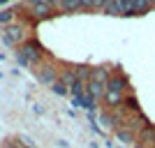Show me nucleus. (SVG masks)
I'll list each match as a JSON object with an SVG mask.
<instances>
[{
  "mask_svg": "<svg viewBox=\"0 0 155 148\" xmlns=\"http://www.w3.org/2000/svg\"><path fill=\"white\" fill-rule=\"evenodd\" d=\"M123 107L130 111V113H141V111H139V102H137V97H134V95H125Z\"/></svg>",
  "mask_w": 155,
  "mask_h": 148,
  "instance_id": "nucleus-14",
  "label": "nucleus"
},
{
  "mask_svg": "<svg viewBox=\"0 0 155 148\" xmlns=\"http://www.w3.org/2000/svg\"><path fill=\"white\" fill-rule=\"evenodd\" d=\"M123 102H125V93H123V90L116 88V86H109V84H107L104 104H107V107H111V109H116V107H120Z\"/></svg>",
  "mask_w": 155,
  "mask_h": 148,
  "instance_id": "nucleus-4",
  "label": "nucleus"
},
{
  "mask_svg": "<svg viewBox=\"0 0 155 148\" xmlns=\"http://www.w3.org/2000/svg\"><path fill=\"white\" fill-rule=\"evenodd\" d=\"M51 90H53V93H56V95H60V97L70 93V88H67V86H65V84H60V81H56V84L51 86Z\"/></svg>",
  "mask_w": 155,
  "mask_h": 148,
  "instance_id": "nucleus-17",
  "label": "nucleus"
},
{
  "mask_svg": "<svg viewBox=\"0 0 155 148\" xmlns=\"http://www.w3.org/2000/svg\"><path fill=\"white\" fill-rule=\"evenodd\" d=\"M56 7H58L60 12L70 14V12H79V9H81V2H79V0H60Z\"/></svg>",
  "mask_w": 155,
  "mask_h": 148,
  "instance_id": "nucleus-11",
  "label": "nucleus"
},
{
  "mask_svg": "<svg viewBox=\"0 0 155 148\" xmlns=\"http://www.w3.org/2000/svg\"><path fill=\"white\" fill-rule=\"evenodd\" d=\"M14 19H16V9H2L0 12V26H12Z\"/></svg>",
  "mask_w": 155,
  "mask_h": 148,
  "instance_id": "nucleus-13",
  "label": "nucleus"
},
{
  "mask_svg": "<svg viewBox=\"0 0 155 148\" xmlns=\"http://www.w3.org/2000/svg\"><path fill=\"white\" fill-rule=\"evenodd\" d=\"M16 141H23V146H26V148H35V143H32V139H30V136H23V134H21L19 139H16Z\"/></svg>",
  "mask_w": 155,
  "mask_h": 148,
  "instance_id": "nucleus-18",
  "label": "nucleus"
},
{
  "mask_svg": "<svg viewBox=\"0 0 155 148\" xmlns=\"http://www.w3.org/2000/svg\"><path fill=\"white\" fill-rule=\"evenodd\" d=\"M28 9L32 12L35 19H49V16H53V5H46L42 0H30V2H28Z\"/></svg>",
  "mask_w": 155,
  "mask_h": 148,
  "instance_id": "nucleus-6",
  "label": "nucleus"
},
{
  "mask_svg": "<svg viewBox=\"0 0 155 148\" xmlns=\"http://www.w3.org/2000/svg\"><path fill=\"white\" fill-rule=\"evenodd\" d=\"M58 81H60V84H65L67 88H72V86L79 81V79H77V72H74V67H72V70H60Z\"/></svg>",
  "mask_w": 155,
  "mask_h": 148,
  "instance_id": "nucleus-10",
  "label": "nucleus"
},
{
  "mask_svg": "<svg viewBox=\"0 0 155 148\" xmlns=\"http://www.w3.org/2000/svg\"><path fill=\"white\" fill-rule=\"evenodd\" d=\"M42 58H44V46L37 39H28L16 51V60L23 67H37V65H42Z\"/></svg>",
  "mask_w": 155,
  "mask_h": 148,
  "instance_id": "nucleus-1",
  "label": "nucleus"
},
{
  "mask_svg": "<svg viewBox=\"0 0 155 148\" xmlns=\"http://www.w3.org/2000/svg\"><path fill=\"white\" fill-rule=\"evenodd\" d=\"M137 139H139L141 148H150V146H155V127H153V125H148V127H143L141 132L137 134Z\"/></svg>",
  "mask_w": 155,
  "mask_h": 148,
  "instance_id": "nucleus-8",
  "label": "nucleus"
},
{
  "mask_svg": "<svg viewBox=\"0 0 155 148\" xmlns=\"http://www.w3.org/2000/svg\"><path fill=\"white\" fill-rule=\"evenodd\" d=\"M104 93H107V86L104 84H100V81H88V84H86V95L88 97H93V100H104Z\"/></svg>",
  "mask_w": 155,
  "mask_h": 148,
  "instance_id": "nucleus-7",
  "label": "nucleus"
},
{
  "mask_svg": "<svg viewBox=\"0 0 155 148\" xmlns=\"http://www.w3.org/2000/svg\"><path fill=\"white\" fill-rule=\"evenodd\" d=\"M93 81H100V84H109L111 81V70L109 67H95L93 70Z\"/></svg>",
  "mask_w": 155,
  "mask_h": 148,
  "instance_id": "nucleus-9",
  "label": "nucleus"
},
{
  "mask_svg": "<svg viewBox=\"0 0 155 148\" xmlns=\"http://www.w3.org/2000/svg\"><path fill=\"white\" fill-rule=\"evenodd\" d=\"M74 72H77V79H79V81H84V84H88V81L93 79V67L79 65V67H74Z\"/></svg>",
  "mask_w": 155,
  "mask_h": 148,
  "instance_id": "nucleus-12",
  "label": "nucleus"
},
{
  "mask_svg": "<svg viewBox=\"0 0 155 148\" xmlns=\"http://www.w3.org/2000/svg\"><path fill=\"white\" fill-rule=\"evenodd\" d=\"M37 81L39 84H44V86H53L56 81H58V77H60V72L53 67L51 63H42V65H37Z\"/></svg>",
  "mask_w": 155,
  "mask_h": 148,
  "instance_id": "nucleus-3",
  "label": "nucleus"
},
{
  "mask_svg": "<svg viewBox=\"0 0 155 148\" xmlns=\"http://www.w3.org/2000/svg\"><path fill=\"white\" fill-rule=\"evenodd\" d=\"M70 93H72L74 97H84V95H86V84H84V81H77V84L70 88Z\"/></svg>",
  "mask_w": 155,
  "mask_h": 148,
  "instance_id": "nucleus-16",
  "label": "nucleus"
},
{
  "mask_svg": "<svg viewBox=\"0 0 155 148\" xmlns=\"http://www.w3.org/2000/svg\"><path fill=\"white\" fill-rule=\"evenodd\" d=\"M107 14H114V16H130L132 14V2L127 0H111L109 5L104 7Z\"/></svg>",
  "mask_w": 155,
  "mask_h": 148,
  "instance_id": "nucleus-5",
  "label": "nucleus"
},
{
  "mask_svg": "<svg viewBox=\"0 0 155 148\" xmlns=\"http://www.w3.org/2000/svg\"><path fill=\"white\" fill-rule=\"evenodd\" d=\"M81 9H95V0H79Z\"/></svg>",
  "mask_w": 155,
  "mask_h": 148,
  "instance_id": "nucleus-19",
  "label": "nucleus"
},
{
  "mask_svg": "<svg viewBox=\"0 0 155 148\" xmlns=\"http://www.w3.org/2000/svg\"><path fill=\"white\" fill-rule=\"evenodd\" d=\"M5 148H19V146H12V143H7V146Z\"/></svg>",
  "mask_w": 155,
  "mask_h": 148,
  "instance_id": "nucleus-22",
  "label": "nucleus"
},
{
  "mask_svg": "<svg viewBox=\"0 0 155 148\" xmlns=\"http://www.w3.org/2000/svg\"><path fill=\"white\" fill-rule=\"evenodd\" d=\"M116 136L120 139V141H125V143H134V139H137V134H132L130 130H123V127L116 130Z\"/></svg>",
  "mask_w": 155,
  "mask_h": 148,
  "instance_id": "nucleus-15",
  "label": "nucleus"
},
{
  "mask_svg": "<svg viewBox=\"0 0 155 148\" xmlns=\"http://www.w3.org/2000/svg\"><path fill=\"white\" fill-rule=\"evenodd\" d=\"M28 32L30 28L26 23H21V21H14L12 26H7L5 32H2V42L9 46H23L28 42Z\"/></svg>",
  "mask_w": 155,
  "mask_h": 148,
  "instance_id": "nucleus-2",
  "label": "nucleus"
},
{
  "mask_svg": "<svg viewBox=\"0 0 155 148\" xmlns=\"http://www.w3.org/2000/svg\"><path fill=\"white\" fill-rule=\"evenodd\" d=\"M7 2H12V0H0V7H2V5H7Z\"/></svg>",
  "mask_w": 155,
  "mask_h": 148,
  "instance_id": "nucleus-21",
  "label": "nucleus"
},
{
  "mask_svg": "<svg viewBox=\"0 0 155 148\" xmlns=\"http://www.w3.org/2000/svg\"><path fill=\"white\" fill-rule=\"evenodd\" d=\"M109 2H111V0H95V7H97V9H100V7L104 9V7L109 5Z\"/></svg>",
  "mask_w": 155,
  "mask_h": 148,
  "instance_id": "nucleus-20",
  "label": "nucleus"
}]
</instances>
